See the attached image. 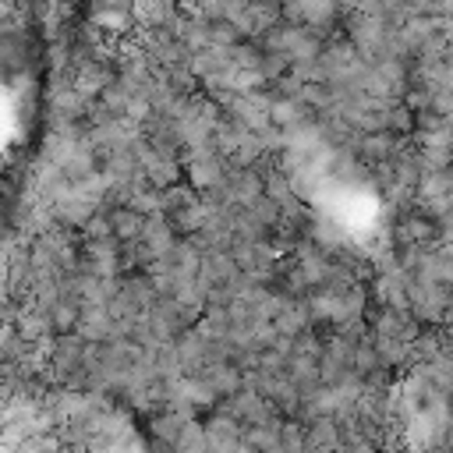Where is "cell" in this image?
<instances>
[{
  "label": "cell",
  "instance_id": "1",
  "mask_svg": "<svg viewBox=\"0 0 453 453\" xmlns=\"http://www.w3.org/2000/svg\"><path fill=\"white\" fill-rule=\"evenodd\" d=\"M138 226H142V219H138L134 212H117V216H113V230H117L120 237H134Z\"/></svg>",
  "mask_w": 453,
  "mask_h": 453
}]
</instances>
